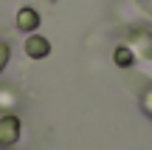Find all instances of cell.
<instances>
[{"label":"cell","instance_id":"5","mask_svg":"<svg viewBox=\"0 0 152 150\" xmlns=\"http://www.w3.org/2000/svg\"><path fill=\"white\" fill-rule=\"evenodd\" d=\"M135 60H138V57H135V51H132L130 45H115V48H113V62L118 68H132Z\"/></svg>","mask_w":152,"mask_h":150},{"label":"cell","instance_id":"1","mask_svg":"<svg viewBox=\"0 0 152 150\" xmlns=\"http://www.w3.org/2000/svg\"><path fill=\"white\" fill-rule=\"evenodd\" d=\"M23 136V122L14 113H3L0 116V147H14Z\"/></svg>","mask_w":152,"mask_h":150},{"label":"cell","instance_id":"2","mask_svg":"<svg viewBox=\"0 0 152 150\" xmlns=\"http://www.w3.org/2000/svg\"><path fill=\"white\" fill-rule=\"evenodd\" d=\"M23 51H26L28 60H45V57L51 54V40L42 37V34H37V31H31L26 37V43H23Z\"/></svg>","mask_w":152,"mask_h":150},{"label":"cell","instance_id":"8","mask_svg":"<svg viewBox=\"0 0 152 150\" xmlns=\"http://www.w3.org/2000/svg\"><path fill=\"white\" fill-rule=\"evenodd\" d=\"M0 102H3L0 108H11V105H14V94H9V91H0Z\"/></svg>","mask_w":152,"mask_h":150},{"label":"cell","instance_id":"7","mask_svg":"<svg viewBox=\"0 0 152 150\" xmlns=\"http://www.w3.org/2000/svg\"><path fill=\"white\" fill-rule=\"evenodd\" d=\"M9 57H11V48L6 40H0V74L6 71V65H9Z\"/></svg>","mask_w":152,"mask_h":150},{"label":"cell","instance_id":"6","mask_svg":"<svg viewBox=\"0 0 152 150\" xmlns=\"http://www.w3.org/2000/svg\"><path fill=\"white\" fill-rule=\"evenodd\" d=\"M141 111H144V113H147V116L152 119V85L141 91Z\"/></svg>","mask_w":152,"mask_h":150},{"label":"cell","instance_id":"3","mask_svg":"<svg viewBox=\"0 0 152 150\" xmlns=\"http://www.w3.org/2000/svg\"><path fill=\"white\" fill-rule=\"evenodd\" d=\"M130 48L135 51V57H144V60H152V31H144V28H135L130 34Z\"/></svg>","mask_w":152,"mask_h":150},{"label":"cell","instance_id":"4","mask_svg":"<svg viewBox=\"0 0 152 150\" xmlns=\"http://www.w3.org/2000/svg\"><path fill=\"white\" fill-rule=\"evenodd\" d=\"M17 28L20 31H26V34H31V31H37L39 28V23H42V17H39V11L37 9H31V6H23L20 11H17Z\"/></svg>","mask_w":152,"mask_h":150}]
</instances>
